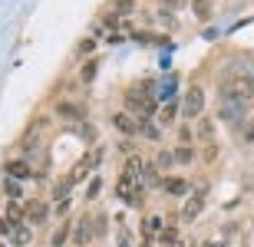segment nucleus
<instances>
[{
	"instance_id": "f704fd0d",
	"label": "nucleus",
	"mask_w": 254,
	"mask_h": 247,
	"mask_svg": "<svg viewBox=\"0 0 254 247\" xmlns=\"http://www.w3.org/2000/svg\"><path fill=\"white\" fill-rule=\"evenodd\" d=\"M185 0H162V7H169V10H175V7H182Z\"/></svg>"
},
{
	"instance_id": "b1692460",
	"label": "nucleus",
	"mask_w": 254,
	"mask_h": 247,
	"mask_svg": "<svg viewBox=\"0 0 254 247\" xmlns=\"http://www.w3.org/2000/svg\"><path fill=\"white\" fill-rule=\"evenodd\" d=\"M96 73H99V59H96V56H89V59L83 63V66H79V79H83V83H93V79H96Z\"/></svg>"
},
{
	"instance_id": "cd10ccee",
	"label": "nucleus",
	"mask_w": 254,
	"mask_h": 247,
	"mask_svg": "<svg viewBox=\"0 0 254 247\" xmlns=\"http://www.w3.org/2000/svg\"><path fill=\"white\" fill-rule=\"evenodd\" d=\"M96 53V40L93 37H83L79 43H76V56H93Z\"/></svg>"
},
{
	"instance_id": "f03ea898",
	"label": "nucleus",
	"mask_w": 254,
	"mask_h": 247,
	"mask_svg": "<svg viewBox=\"0 0 254 247\" xmlns=\"http://www.w3.org/2000/svg\"><path fill=\"white\" fill-rule=\"evenodd\" d=\"M123 102H126V112H132L135 119H139V115L152 119L155 109H159V96L152 93V83H135L123 93Z\"/></svg>"
},
{
	"instance_id": "2f4dec72",
	"label": "nucleus",
	"mask_w": 254,
	"mask_h": 247,
	"mask_svg": "<svg viewBox=\"0 0 254 247\" xmlns=\"http://www.w3.org/2000/svg\"><path fill=\"white\" fill-rule=\"evenodd\" d=\"M119 152L123 155H135V142H132V139H123V142H119Z\"/></svg>"
},
{
	"instance_id": "ddd939ff",
	"label": "nucleus",
	"mask_w": 254,
	"mask_h": 247,
	"mask_svg": "<svg viewBox=\"0 0 254 247\" xmlns=\"http://www.w3.org/2000/svg\"><path fill=\"white\" fill-rule=\"evenodd\" d=\"M3 175H10V178H17V181H30V178H37L40 171L33 168L27 158H10V162L3 165Z\"/></svg>"
},
{
	"instance_id": "473e14b6",
	"label": "nucleus",
	"mask_w": 254,
	"mask_h": 247,
	"mask_svg": "<svg viewBox=\"0 0 254 247\" xmlns=\"http://www.w3.org/2000/svg\"><path fill=\"white\" fill-rule=\"evenodd\" d=\"M245 142H248V145L254 142V115L248 119V125H245Z\"/></svg>"
},
{
	"instance_id": "0eeeda50",
	"label": "nucleus",
	"mask_w": 254,
	"mask_h": 247,
	"mask_svg": "<svg viewBox=\"0 0 254 247\" xmlns=\"http://www.w3.org/2000/svg\"><path fill=\"white\" fill-rule=\"evenodd\" d=\"M47 218H50V204L43 198H33V201L23 204V221H27L30 228H43Z\"/></svg>"
},
{
	"instance_id": "aec40b11",
	"label": "nucleus",
	"mask_w": 254,
	"mask_h": 247,
	"mask_svg": "<svg viewBox=\"0 0 254 247\" xmlns=\"http://www.w3.org/2000/svg\"><path fill=\"white\" fill-rule=\"evenodd\" d=\"M152 162H155V168H159V171H165V175H169V171L175 168V152H169V148H159Z\"/></svg>"
},
{
	"instance_id": "2eb2a0df",
	"label": "nucleus",
	"mask_w": 254,
	"mask_h": 247,
	"mask_svg": "<svg viewBox=\"0 0 254 247\" xmlns=\"http://www.w3.org/2000/svg\"><path fill=\"white\" fill-rule=\"evenodd\" d=\"M201 211H205V188H201V191H191L189 198H185V204H182V221H189V224H191Z\"/></svg>"
},
{
	"instance_id": "bb28decb",
	"label": "nucleus",
	"mask_w": 254,
	"mask_h": 247,
	"mask_svg": "<svg viewBox=\"0 0 254 247\" xmlns=\"http://www.w3.org/2000/svg\"><path fill=\"white\" fill-rule=\"evenodd\" d=\"M211 13H215V0H195V17L205 23V20H211Z\"/></svg>"
},
{
	"instance_id": "39448f33",
	"label": "nucleus",
	"mask_w": 254,
	"mask_h": 247,
	"mask_svg": "<svg viewBox=\"0 0 254 247\" xmlns=\"http://www.w3.org/2000/svg\"><path fill=\"white\" fill-rule=\"evenodd\" d=\"M99 158H103V148H93V152H86L83 158H79V162L69 168V175H66V178H69V185H79V181L89 178V175L96 171V165H99Z\"/></svg>"
},
{
	"instance_id": "20e7f679",
	"label": "nucleus",
	"mask_w": 254,
	"mask_h": 247,
	"mask_svg": "<svg viewBox=\"0 0 254 247\" xmlns=\"http://www.w3.org/2000/svg\"><path fill=\"white\" fill-rule=\"evenodd\" d=\"M182 115H185L189 122H198V119L205 115V89L198 83L182 93Z\"/></svg>"
},
{
	"instance_id": "6e6552de",
	"label": "nucleus",
	"mask_w": 254,
	"mask_h": 247,
	"mask_svg": "<svg viewBox=\"0 0 254 247\" xmlns=\"http://www.w3.org/2000/svg\"><path fill=\"white\" fill-rule=\"evenodd\" d=\"M215 119H221V122L231 125V129H238V125L248 119V105H241V102H218V115Z\"/></svg>"
},
{
	"instance_id": "f8f14e48",
	"label": "nucleus",
	"mask_w": 254,
	"mask_h": 247,
	"mask_svg": "<svg viewBox=\"0 0 254 247\" xmlns=\"http://www.w3.org/2000/svg\"><path fill=\"white\" fill-rule=\"evenodd\" d=\"M159 188L165 191L169 198H189V195H191V181L182 178V175H165Z\"/></svg>"
},
{
	"instance_id": "a211bd4d",
	"label": "nucleus",
	"mask_w": 254,
	"mask_h": 247,
	"mask_svg": "<svg viewBox=\"0 0 254 247\" xmlns=\"http://www.w3.org/2000/svg\"><path fill=\"white\" fill-rule=\"evenodd\" d=\"M0 188H3L7 201H23V185H20L17 178H10V175H3V181H0Z\"/></svg>"
},
{
	"instance_id": "c85d7f7f",
	"label": "nucleus",
	"mask_w": 254,
	"mask_h": 247,
	"mask_svg": "<svg viewBox=\"0 0 254 247\" xmlns=\"http://www.w3.org/2000/svg\"><path fill=\"white\" fill-rule=\"evenodd\" d=\"M113 13H119V17L135 13V0H113Z\"/></svg>"
},
{
	"instance_id": "423d86ee",
	"label": "nucleus",
	"mask_w": 254,
	"mask_h": 247,
	"mask_svg": "<svg viewBox=\"0 0 254 247\" xmlns=\"http://www.w3.org/2000/svg\"><path fill=\"white\" fill-rule=\"evenodd\" d=\"M53 112H57V119H66V122H86L89 119L86 102H76V99H60L53 105Z\"/></svg>"
},
{
	"instance_id": "412c9836",
	"label": "nucleus",
	"mask_w": 254,
	"mask_h": 247,
	"mask_svg": "<svg viewBox=\"0 0 254 247\" xmlns=\"http://www.w3.org/2000/svg\"><path fill=\"white\" fill-rule=\"evenodd\" d=\"M139 135H145V139H152V142H159V139H162V129L152 122V119L139 115Z\"/></svg>"
},
{
	"instance_id": "f3484780",
	"label": "nucleus",
	"mask_w": 254,
	"mask_h": 247,
	"mask_svg": "<svg viewBox=\"0 0 254 247\" xmlns=\"http://www.w3.org/2000/svg\"><path fill=\"white\" fill-rule=\"evenodd\" d=\"M215 129H218V122L211 119V115H201V119L195 122V132H198V139H201L205 145L215 142Z\"/></svg>"
},
{
	"instance_id": "4c0bfd02",
	"label": "nucleus",
	"mask_w": 254,
	"mask_h": 247,
	"mask_svg": "<svg viewBox=\"0 0 254 247\" xmlns=\"http://www.w3.org/2000/svg\"><path fill=\"white\" fill-rule=\"evenodd\" d=\"M191 247H205V244H191Z\"/></svg>"
},
{
	"instance_id": "9d476101",
	"label": "nucleus",
	"mask_w": 254,
	"mask_h": 247,
	"mask_svg": "<svg viewBox=\"0 0 254 247\" xmlns=\"http://www.w3.org/2000/svg\"><path fill=\"white\" fill-rule=\"evenodd\" d=\"M165 224H169V221L162 218V214H145V218L139 221V234H142V241H149V244H155V241L162 238V231H165Z\"/></svg>"
},
{
	"instance_id": "7ed1b4c3",
	"label": "nucleus",
	"mask_w": 254,
	"mask_h": 247,
	"mask_svg": "<svg viewBox=\"0 0 254 247\" xmlns=\"http://www.w3.org/2000/svg\"><path fill=\"white\" fill-rule=\"evenodd\" d=\"M116 198L129 204V208H142V201H145V185H142L139 175H129V171H119V178H116Z\"/></svg>"
},
{
	"instance_id": "4468645a",
	"label": "nucleus",
	"mask_w": 254,
	"mask_h": 247,
	"mask_svg": "<svg viewBox=\"0 0 254 247\" xmlns=\"http://www.w3.org/2000/svg\"><path fill=\"white\" fill-rule=\"evenodd\" d=\"M73 241H76L73 247H86L89 241H96V234H93V214H83V218L73 221Z\"/></svg>"
},
{
	"instance_id": "6ab92c4d",
	"label": "nucleus",
	"mask_w": 254,
	"mask_h": 247,
	"mask_svg": "<svg viewBox=\"0 0 254 247\" xmlns=\"http://www.w3.org/2000/svg\"><path fill=\"white\" fill-rule=\"evenodd\" d=\"M69 238H73V221H63V224L50 234V247H63Z\"/></svg>"
},
{
	"instance_id": "dca6fc26",
	"label": "nucleus",
	"mask_w": 254,
	"mask_h": 247,
	"mask_svg": "<svg viewBox=\"0 0 254 247\" xmlns=\"http://www.w3.org/2000/svg\"><path fill=\"white\" fill-rule=\"evenodd\" d=\"M33 231L37 228H30L27 221H23V224H17V228L7 234V244L10 247H33Z\"/></svg>"
},
{
	"instance_id": "393cba45",
	"label": "nucleus",
	"mask_w": 254,
	"mask_h": 247,
	"mask_svg": "<svg viewBox=\"0 0 254 247\" xmlns=\"http://www.w3.org/2000/svg\"><path fill=\"white\" fill-rule=\"evenodd\" d=\"M179 224H172V221H169V224H165V231H162V238H159V244L162 247H175V244H179Z\"/></svg>"
},
{
	"instance_id": "72a5a7b5",
	"label": "nucleus",
	"mask_w": 254,
	"mask_h": 247,
	"mask_svg": "<svg viewBox=\"0 0 254 247\" xmlns=\"http://www.w3.org/2000/svg\"><path fill=\"white\" fill-rule=\"evenodd\" d=\"M179 135H182V145H189V142H191V129H189V125H182Z\"/></svg>"
},
{
	"instance_id": "5701e85b",
	"label": "nucleus",
	"mask_w": 254,
	"mask_h": 247,
	"mask_svg": "<svg viewBox=\"0 0 254 247\" xmlns=\"http://www.w3.org/2000/svg\"><path fill=\"white\" fill-rule=\"evenodd\" d=\"M175 115H179V105H175V102H165V105H162V112H159V125H162V129L175 125Z\"/></svg>"
},
{
	"instance_id": "c756f323",
	"label": "nucleus",
	"mask_w": 254,
	"mask_h": 247,
	"mask_svg": "<svg viewBox=\"0 0 254 247\" xmlns=\"http://www.w3.org/2000/svg\"><path fill=\"white\" fill-rule=\"evenodd\" d=\"M106 231H109V218L106 214H93V234L96 238H106Z\"/></svg>"
},
{
	"instance_id": "e433bc0d",
	"label": "nucleus",
	"mask_w": 254,
	"mask_h": 247,
	"mask_svg": "<svg viewBox=\"0 0 254 247\" xmlns=\"http://www.w3.org/2000/svg\"><path fill=\"white\" fill-rule=\"evenodd\" d=\"M139 247H152V244H149V241H142V244H139Z\"/></svg>"
},
{
	"instance_id": "f257e3e1",
	"label": "nucleus",
	"mask_w": 254,
	"mask_h": 247,
	"mask_svg": "<svg viewBox=\"0 0 254 247\" xmlns=\"http://www.w3.org/2000/svg\"><path fill=\"white\" fill-rule=\"evenodd\" d=\"M218 99L221 102H241V105H251L254 102V73L248 69H225L221 79H218Z\"/></svg>"
},
{
	"instance_id": "4be33fe9",
	"label": "nucleus",
	"mask_w": 254,
	"mask_h": 247,
	"mask_svg": "<svg viewBox=\"0 0 254 247\" xmlns=\"http://www.w3.org/2000/svg\"><path fill=\"white\" fill-rule=\"evenodd\" d=\"M172 152H175V165H191L198 158L195 145H179V148H172Z\"/></svg>"
},
{
	"instance_id": "9b49d317",
	"label": "nucleus",
	"mask_w": 254,
	"mask_h": 247,
	"mask_svg": "<svg viewBox=\"0 0 254 247\" xmlns=\"http://www.w3.org/2000/svg\"><path fill=\"white\" fill-rule=\"evenodd\" d=\"M109 125H113L119 135H126V139H135V135H139V119L132 112H113L109 115Z\"/></svg>"
},
{
	"instance_id": "7c9ffc66",
	"label": "nucleus",
	"mask_w": 254,
	"mask_h": 247,
	"mask_svg": "<svg viewBox=\"0 0 254 247\" xmlns=\"http://www.w3.org/2000/svg\"><path fill=\"white\" fill-rule=\"evenodd\" d=\"M99 191H103V178L93 175V181L86 185V201H96V198H99Z\"/></svg>"
},
{
	"instance_id": "a878e982",
	"label": "nucleus",
	"mask_w": 254,
	"mask_h": 247,
	"mask_svg": "<svg viewBox=\"0 0 254 247\" xmlns=\"http://www.w3.org/2000/svg\"><path fill=\"white\" fill-rule=\"evenodd\" d=\"M116 247H139L135 244V234L126 228L123 221H119V231H116Z\"/></svg>"
},
{
	"instance_id": "c9c22d12",
	"label": "nucleus",
	"mask_w": 254,
	"mask_h": 247,
	"mask_svg": "<svg viewBox=\"0 0 254 247\" xmlns=\"http://www.w3.org/2000/svg\"><path fill=\"white\" fill-rule=\"evenodd\" d=\"M205 247H228L225 241H205Z\"/></svg>"
},
{
	"instance_id": "1a4fd4ad",
	"label": "nucleus",
	"mask_w": 254,
	"mask_h": 247,
	"mask_svg": "<svg viewBox=\"0 0 254 247\" xmlns=\"http://www.w3.org/2000/svg\"><path fill=\"white\" fill-rule=\"evenodd\" d=\"M73 185H69V178H60L53 181V188H50V198H53V208H57V214H66L69 211V204H73Z\"/></svg>"
}]
</instances>
